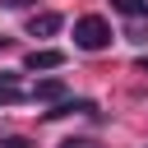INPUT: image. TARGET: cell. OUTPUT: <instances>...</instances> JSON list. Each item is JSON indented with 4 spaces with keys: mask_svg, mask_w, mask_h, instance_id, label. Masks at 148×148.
Wrapping results in <instances>:
<instances>
[{
    "mask_svg": "<svg viewBox=\"0 0 148 148\" xmlns=\"http://www.w3.org/2000/svg\"><path fill=\"white\" fill-rule=\"evenodd\" d=\"M23 97H28V92H23L9 74H0V106H14V102H23Z\"/></svg>",
    "mask_w": 148,
    "mask_h": 148,
    "instance_id": "5b68a950",
    "label": "cell"
},
{
    "mask_svg": "<svg viewBox=\"0 0 148 148\" xmlns=\"http://www.w3.org/2000/svg\"><path fill=\"white\" fill-rule=\"evenodd\" d=\"M60 32V14H32L28 18V37H56Z\"/></svg>",
    "mask_w": 148,
    "mask_h": 148,
    "instance_id": "7a4b0ae2",
    "label": "cell"
},
{
    "mask_svg": "<svg viewBox=\"0 0 148 148\" xmlns=\"http://www.w3.org/2000/svg\"><path fill=\"white\" fill-rule=\"evenodd\" d=\"M74 46H79V51H106V46H111V23H106L102 14L74 18Z\"/></svg>",
    "mask_w": 148,
    "mask_h": 148,
    "instance_id": "6da1fadb",
    "label": "cell"
},
{
    "mask_svg": "<svg viewBox=\"0 0 148 148\" xmlns=\"http://www.w3.org/2000/svg\"><path fill=\"white\" fill-rule=\"evenodd\" d=\"M0 5H5V9H23L28 0H0Z\"/></svg>",
    "mask_w": 148,
    "mask_h": 148,
    "instance_id": "ba28073f",
    "label": "cell"
},
{
    "mask_svg": "<svg viewBox=\"0 0 148 148\" xmlns=\"http://www.w3.org/2000/svg\"><path fill=\"white\" fill-rule=\"evenodd\" d=\"M111 9L125 14V18H143L148 14V0H111Z\"/></svg>",
    "mask_w": 148,
    "mask_h": 148,
    "instance_id": "8992f818",
    "label": "cell"
},
{
    "mask_svg": "<svg viewBox=\"0 0 148 148\" xmlns=\"http://www.w3.org/2000/svg\"><path fill=\"white\" fill-rule=\"evenodd\" d=\"M28 97H32V102H56V106H60V102H65V83H60V79H42Z\"/></svg>",
    "mask_w": 148,
    "mask_h": 148,
    "instance_id": "3957f363",
    "label": "cell"
},
{
    "mask_svg": "<svg viewBox=\"0 0 148 148\" xmlns=\"http://www.w3.org/2000/svg\"><path fill=\"white\" fill-rule=\"evenodd\" d=\"M60 148H97V143H92V139H65Z\"/></svg>",
    "mask_w": 148,
    "mask_h": 148,
    "instance_id": "52a82bcc",
    "label": "cell"
},
{
    "mask_svg": "<svg viewBox=\"0 0 148 148\" xmlns=\"http://www.w3.org/2000/svg\"><path fill=\"white\" fill-rule=\"evenodd\" d=\"M60 65H65L60 51H32V56L23 60V69H60Z\"/></svg>",
    "mask_w": 148,
    "mask_h": 148,
    "instance_id": "277c9868",
    "label": "cell"
},
{
    "mask_svg": "<svg viewBox=\"0 0 148 148\" xmlns=\"http://www.w3.org/2000/svg\"><path fill=\"white\" fill-rule=\"evenodd\" d=\"M139 69H143V74H148V56H143V60H139Z\"/></svg>",
    "mask_w": 148,
    "mask_h": 148,
    "instance_id": "9c48e42d",
    "label": "cell"
}]
</instances>
